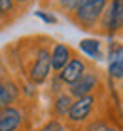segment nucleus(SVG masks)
<instances>
[{
    "mask_svg": "<svg viewBox=\"0 0 123 131\" xmlns=\"http://www.w3.org/2000/svg\"><path fill=\"white\" fill-rule=\"evenodd\" d=\"M21 97V88L13 78H2L0 80V110L8 106H13V103H17Z\"/></svg>",
    "mask_w": 123,
    "mask_h": 131,
    "instance_id": "6",
    "label": "nucleus"
},
{
    "mask_svg": "<svg viewBox=\"0 0 123 131\" xmlns=\"http://www.w3.org/2000/svg\"><path fill=\"white\" fill-rule=\"evenodd\" d=\"M72 57H74V51H72L70 46L61 44V42L53 44L51 46V70L61 72L68 63H70Z\"/></svg>",
    "mask_w": 123,
    "mask_h": 131,
    "instance_id": "9",
    "label": "nucleus"
},
{
    "mask_svg": "<svg viewBox=\"0 0 123 131\" xmlns=\"http://www.w3.org/2000/svg\"><path fill=\"white\" fill-rule=\"evenodd\" d=\"M87 72V63H85L83 59H80V57H72L70 63L63 69L61 72H59V78H61V82L63 84H68V85H72V84H76L78 80L81 78V76Z\"/></svg>",
    "mask_w": 123,
    "mask_h": 131,
    "instance_id": "7",
    "label": "nucleus"
},
{
    "mask_svg": "<svg viewBox=\"0 0 123 131\" xmlns=\"http://www.w3.org/2000/svg\"><path fill=\"white\" fill-rule=\"evenodd\" d=\"M80 49L91 59H102V51H101V42L97 38H83L80 42Z\"/></svg>",
    "mask_w": 123,
    "mask_h": 131,
    "instance_id": "11",
    "label": "nucleus"
},
{
    "mask_svg": "<svg viewBox=\"0 0 123 131\" xmlns=\"http://www.w3.org/2000/svg\"><path fill=\"white\" fill-rule=\"evenodd\" d=\"M23 122H25V116L21 108L8 106L0 110V131H19Z\"/></svg>",
    "mask_w": 123,
    "mask_h": 131,
    "instance_id": "8",
    "label": "nucleus"
},
{
    "mask_svg": "<svg viewBox=\"0 0 123 131\" xmlns=\"http://www.w3.org/2000/svg\"><path fill=\"white\" fill-rule=\"evenodd\" d=\"M104 131H123V129L121 127H112V125H110V127H106Z\"/></svg>",
    "mask_w": 123,
    "mask_h": 131,
    "instance_id": "18",
    "label": "nucleus"
},
{
    "mask_svg": "<svg viewBox=\"0 0 123 131\" xmlns=\"http://www.w3.org/2000/svg\"><path fill=\"white\" fill-rule=\"evenodd\" d=\"M49 46H51V40H45V42L30 44L25 48V51H21V55L30 57L29 65L23 70L32 85L44 84L51 72V48Z\"/></svg>",
    "mask_w": 123,
    "mask_h": 131,
    "instance_id": "1",
    "label": "nucleus"
},
{
    "mask_svg": "<svg viewBox=\"0 0 123 131\" xmlns=\"http://www.w3.org/2000/svg\"><path fill=\"white\" fill-rule=\"evenodd\" d=\"M99 85V76L95 70H87L83 76L78 80L76 84H72L68 88V95L70 97H76V99H81V97H87V95H93L95 88Z\"/></svg>",
    "mask_w": 123,
    "mask_h": 131,
    "instance_id": "4",
    "label": "nucleus"
},
{
    "mask_svg": "<svg viewBox=\"0 0 123 131\" xmlns=\"http://www.w3.org/2000/svg\"><path fill=\"white\" fill-rule=\"evenodd\" d=\"M108 72H110V76H112V78H116V80H121L123 78V55H119V57H116V59L110 61Z\"/></svg>",
    "mask_w": 123,
    "mask_h": 131,
    "instance_id": "13",
    "label": "nucleus"
},
{
    "mask_svg": "<svg viewBox=\"0 0 123 131\" xmlns=\"http://www.w3.org/2000/svg\"><path fill=\"white\" fill-rule=\"evenodd\" d=\"M101 25L106 34L123 30V0H112L101 19Z\"/></svg>",
    "mask_w": 123,
    "mask_h": 131,
    "instance_id": "3",
    "label": "nucleus"
},
{
    "mask_svg": "<svg viewBox=\"0 0 123 131\" xmlns=\"http://www.w3.org/2000/svg\"><path fill=\"white\" fill-rule=\"evenodd\" d=\"M72 105H74V99L68 95V93H59V95L53 99V105H51L53 116H55V118H66Z\"/></svg>",
    "mask_w": 123,
    "mask_h": 131,
    "instance_id": "10",
    "label": "nucleus"
},
{
    "mask_svg": "<svg viewBox=\"0 0 123 131\" xmlns=\"http://www.w3.org/2000/svg\"><path fill=\"white\" fill-rule=\"evenodd\" d=\"M6 25V21H4V17H2V13H0V27H4Z\"/></svg>",
    "mask_w": 123,
    "mask_h": 131,
    "instance_id": "19",
    "label": "nucleus"
},
{
    "mask_svg": "<svg viewBox=\"0 0 123 131\" xmlns=\"http://www.w3.org/2000/svg\"><path fill=\"white\" fill-rule=\"evenodd\" d=\"M13 2L17 4V8H25V6H29L32 0H13Z\"/></svg>",
    "mask_w": 123,
    "mask_h": 131,
    "instance_id": "17",
    "label": "nucleus"
},
{
    "mask_svg": "<svg viewBox=\"0 0 123 131\" xmlns=\"http://www.w3.org/2000/svg\"><path fill=\"white\" fill-rule=\"evenodd\" d=\"M34 15L38 17V19H42L44 23H47V25H55V23H57V17L53 15V13H47V12H44V10H38V12H34Z\"/></svg>",
    "mask_w": 123,
    "mask_h": 131,
    "instance_id": "16",
    "label": "nucleus"
},
{
    "mask_svg": "<svg viewBox=\"0 0 123 131\" xmlns=\"http://www.w3.org/2000/svg\"><path fill=\"white\" fill-rule=\"evenodd\" d=\"M93 105H95V95L76 99L72 108H70V112H68V116H66L68 122H70V124H83V122L89 118L91 110H93Z\"/></svg>",
    "mask_w": 123,
    "mask_h": 131,
    "instance_id": "5",
    "label": "nucleus"
},
{
    "mask_svg": "<svg viewBox=\"0 0 123 131\" xmlns=\"http://www.w3.org/2000/svg\"><path fill=\"white\" fill-rule=\"evenodd\" d=\"M108 0H81L74 12L68 15V19L80 29L95 30V27L101 23L104 12H106Z\"/></svg>",
    "mask_w": 123,
    "mask_h": 131,
    "instance_id": "2",
    "label": "nucleus"
},
{
    "mask_svg": "<svg viewBox=\"0 0 123 131\" xmlns=\"http://www.w3.org/2000/svg\"><path fill=\"white\" fill-rule=\"evenodd\" d=\"M0 13H2L4 21H6V25H8V23H11L21 12H19V8H17V4L13 2V0H0Z\"/></svg>",
    "mask_w": 123,
    "mask_h": 131,
    "instance_id": "12",
    "label": "nucleus"
},
{
    "mask_svg": "<svg viewBox=\"0 0 123 131\" xmlns=\"http://www.w3.org/2000/svg\"><path fill=\"white\" fill-rule=\"evenodd\" d=\"M38 131H65V125H63L57 118H53V120L45 122V124H44Z\"/></svg>",
    "mask_w": 123,
    "mask_h": 131,
    "instance_id": "15",
    "label": "nucleus"
},
{
    "mask_svg": "<svg viewBox=\"0 0 123 131\" xmlns=\"http://www.w3.org/2000/svg\"><path fill=\"white\" fill-rule=\"evenodd\" d=\"M80 2H81V0H57V8L63 13H66V17H68L72 12L76 10V8H78Z\"/></svg>",
    "mask_w": 123,
    "mask_h": 131,
    "instance_id": "14",
    "label": "nucleus"
}]
</instances>
